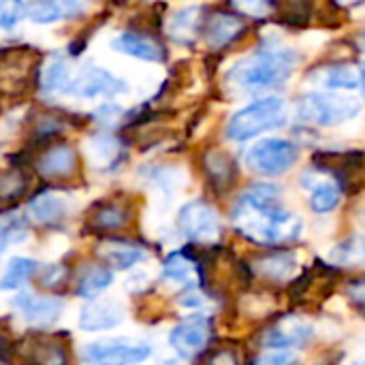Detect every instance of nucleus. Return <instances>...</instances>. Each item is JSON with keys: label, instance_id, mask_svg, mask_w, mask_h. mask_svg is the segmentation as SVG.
<instances>
[{"label": "nucleus", "instance_id": "5701e85b", "mask_svg": "<svg viewBox=\"0 0 365 365\" xmlns=\"http://www.w3.org/2000/svg\"><path fill=\"white\" fill-rule=\"evenodd\" d=\"M163 274L167 280H173L178 284H190L195 287V282L201 278V269L197 265V261L192 257H188L186 252H175L165 261Z\"/></svg>", "mask_w": 365, "mask_h": 365}, {"label": "nucleus", "instance_id": "9b49d317", "mask_svg": "<svg viewBox=\"0 0 365 365\" xmlns=\"http://www.w3.org/2000/svg\"><path fill=\"white\" fill-rule=\"evenodd\" d=\"M244 32H246V21L242 19V15L229 11L214 13L203 26V34L207 36V43L218 49L233 45L244 36Z\"/></svg>", "mask_w": 365, "mask_h": 365}, {"label": "nucleus", "instance_id": "4be33fe9", "mask_svg": "<svg viewBox=\"0 0 365 365\" xmlns=\"http://www.w3.org/2000/svg\"><path fill=\"white\" fill-rule=\"evenodd\" d=\"M201 11H203L201 6H186V9L178 11L171 17L169 34L180 43H190L192 38H197V34L203 32V26H205Z\"/></svg>", "mask_w": 365, "mask_h": 365}, {"label": "nucleus", "instance_id": "a211bd4d", "mask_svg": "<svg viewBox=\"0 0 365 365\" xmlns=\"http://www.w3.org/2000/svg\"><path fill=\"white\" fill-rule=\"evenodd\" d=\"M86 6L81 2H71V0H62V2H32V4H24V15L36 24H53L58 19H68L75 17L83 11Z\"/></svg>", "mask_w": 365, "mask_h": 365}, {"label": "nucleus", "instance_id": "bb28decb", "mask_svg": "<svg viewBox=\"0 0 365 365\" xmlns=\"http://www.w3.org/2000/svg\"><path fill=\"white\" fill-rule=\"evenodd\" d=\"M331 259L338 261V263H349V265H355V263H364L365 261V237H349L344 242H340L334 252H331Z\"/></svg>", "mask_w": 365, "mask_h": 365}, {"label": "nucleus", "instance_id": "393cba45", "mask_svg": "<svg viewBox=\"0 0 365 365\" xmlns=\"http://www.w3.org/2000/svg\"><path fill=\"white\" fill-rule=\"evenodd\" d=\"M205 169H207L212 184H216L220 190L229 188L235 180V167L225 152H210L205 158Z\"/></svg>", "mask_w": 365, "mask_h": 365}, {"label": "nucleus", "instance_id": "aec40b11", "mask_svg": "<svg viewBox=\"0 0 365 365\" xmlns=\"http://www.w3.org/2000/svg\"><path fill=\"white\" fill-rule=\"evenodd\" d=\"M98 257L111 267V269H128L145 259V252L133 244L126 242H103L98 246Z\"/></svg>", "mask_w": 365, "mask_h": 365}, {"label": "nucleus", "instance_id": "b1692460", "mask_svg": "<svg viewBox=\"0 0 365 365\" xmlns=\"http://www.w3.org/2000/svg\"><path fill=\"white\" fill-rule=\"evenodd\" d=\"M130 220V212L124 205L118 203H105L98 205L92 214V225L101 231H115V229H124Z\"/></svg>", "mask_w": 365, "mask_h": 365}, {"label": "nucleus", "instance_id": "9d476101", "mask_svg": "<svg viewBox=\"0 0 365 365\" xmlns=\"http://www.w3.org/2000/svg\"><path fill=\"white\" fill-rule=\"evenodd\" d=\"M64 92L83 96V98L113 96V94L126 92V83L122 79L113 77L109 71L92 66V68H81L77 75H73Z\"/></svg>", "mask_w": 365, "mask_h": 365}, {"label": "nucleus", "instance_id": "0eeeda50", "mask_svg": "<svg viewBox=\"0 0 365 365\" xmlns=\"http://www.w3.org/2000/svg\"><path fill=\"white\" fill-rule=\"evenodd\" d=\"M178 227L190 242L214 244L222 237V222L218 212L205 201L186 203L178 214Z\"/></svg>", "mask_w": 365, "mask_h": 365}, {"label": "nucleus", "instance_id": "473e14b6", "mask_svg": "<svg viewBox=\"0 0 365 365\" xmlns=\"http://www.w3.org/2000/svg\"><path fill=\"white\" fill-rule=\"evenodd\" d=\"M24 15V4L19 2H0V26L13 28Z\"/></svg>", "mask_w": 365, "mask_h": 365}, {"label": "nucleus", "instance_id": "6ab92c4d", "mask_svg": "<svg viewBox=\"0 0 365 365\" xmlns=\"http://www.w3.org/2000/svg\"><path fill=\"white\" fill-rule=\"evenodd\" d=\"M36 169L41 175H45L49 180L66 178V175L75 173V169H77V154L68 145H53L41 156Z\"/></svg>", "mask_w": 365, "mask_h": 365}, {"label": "nucleus", "instance_id": "39448f33", "mask_svg": "<svg viewBox=\"0 0 365 365\" xmlns=\"http://www.w3.org/2000/svg\"><path fill=\"white\" fill-rule=\"evenodd\" d=\"M299 160V148L291 139L267 137L252 143L244 152V165L250 173L261 178H278L291 171Z\"/></svg>", "mask_w": 365, "mask_h": 365}, {"label": "nucleus", "instance_id": "20e7f679", "mask_svg": "<svg viewBox=\"0 0 365 365\" xmlns=\"http://www.w3.org/2000/svg\"><path fill=\"white\" fill-rule=\"evenodd\" d=\"M361 111L359 101L344 96L340 92H325V90H314L304 94L297 101L295 113L302 122L312 124V126H340L353 118H357Z\"/></svg>", "mask_w": 365, "mask_h": 365}, {"label": "nucleus", "instance_id": "f03ea898", "mask_svg": "<svg viewBox=\"0 0 365 365\" xmlns=\"http://www.w3.org/2000/svg\"><path fill=\"white\" fill-rule=\"evenodd\" d=\"M299 64V53L280 43H265L237 60L229 73L227 83L237 94H265L282 88Z\"/></svg>", "mask_w": 365, "mask_h": 365}, {"label": "nucleus", "instance_id": "c756f323", "mask_svg": "<svg viewBox=\"0 0 365 365\" xmlns=\"http://www.w3.org/2000/svg\"><path fill=\"white\" fill-rule=\"evenodd\" d=\"M71 71H68V66L64 64V62H60V60H53L47 68H45V73H43V86H45V90H49V92H56V90H60V92H64L66 90V86H68V81H71Z\"/></svg>", "mask_w": 365, "mask_h": 365}, {"label": "nucleus", "instance_id": "7ed1b4c3", "mask_svg": "<svg viewBox=\"0 0 365 365\" xmlns=\"http://www.w3.org/2000/svg\"><path fill=\"white\" fill-rule=\"evenodd\" d=\"M287 120H289L287 101L280 96H263L235 111L225 126V135L229 141L244 143L257 139L267 130L284 126Z\"/></svg>", "mask_w": 365, "mask_h": 365}, {"label": "nucleus", "instance_id": "a878e982", "mask_svg": "<svg viewBox=\"0 0 365 365\" xmlns=\"http://www.w3.org/2000/svg\"><path fill=\"white\" fill-rule=\"evenodd\" d=\"M36 269V263L32 259H24V257H17L9 263V269L4 274V278L0 280V289H17L21 287Z\"/></svg>", "mask_w": 365, "mask_h": 365}, {"label": "nucleus", "instance_id": "1a4fd4ad", "mask_svg": "<svg viewBox=\"0 0 365 365\" xmlns=\"http://www.w3.org/2000/svg\"><path fill=\"white\" fill-rule=\"evenodd\" d=\"M212 342V325L205 317H192L175 325L169 334L171 349L182 359H192L201 355Z\"/></svg>", "mask_w": 365, "mask_h": 365}, {"label": "nucleus", "instance_id": "4468645a", "mask_svg": "<svg viewBox=\"0 0 365 365\" xmlns=\"http://www.w3.org/2000/svg\"><path fill=\"white\" fill-rule=\"evenodd\" d=\"M304 184H306V190H308V203H310L312 212L329 214L340 205L344 188L340 186V182L336 178L327 175V178H317L312 182L304 180Z\"/></svg>", "mask_w": 365, "mask_h": 365}, {"label": "nucleus", "instance_id": "c85d7f7f", "mask_svg": "<svg viewBox=\"0 0 365 365\" xmlns=\"http://www.w3.org/2000/svg\"><path fill=\"white\" fill-rule=\"evenodd\" d=\"M111 280H113V276H111L109 269L96 267V269H92L90 274L83 276V280L79 284V295L81 297H88V299L90 297H96L103 289H107L111 284Z\"/></svg>", "mask_w": 365, "mask_h": 365}, {"label": "nucleus", "instance_id": "c9c22d12", "mask_svg": "<svg viewBox=\"0 0 365 365\" xmlns=\"http://www.w3.org/2000/svg\"><path fill=\"white\" fill-rule=\"evenodd\" d=\"M17 229H19V225H17V222H13V220H9V222H0V252L9 246V242L15 237Z\"/></svg>", "mask_w": 365, "mask_h": 365}, {"label": "nucleus", "instance_id": "6e6552de", "mask_svg": "<svg viewBox=\"0 0 365 365\" xmlns=\"http://www.w3.org/2000/svg\"><path fill=\"white\" fill-rule=\"evenodd\" d=\"M152 355V349L143 342L105 340L92 342L83 349L81 357L90 365H139Z\"/></svg>", "mask_w": 365, "mask_h": 365}, {"label": "nucleus", "instance_id": "2eb2a0df", "mask_svg": "<svg viewBox=\"0 0 365 365\" xmlns=\"http://www.w3.org/2000/svg\"><path fill=\"white\" fill-rule=\"evenodd\" d=\"M250 267H252V274H257L265 280L284 282L297 274V259L293 252L280 250V252H272V255H263V257L255 259L250 263Z\"/></svg>", "mask_w": 365, "mask_h": 365}, {"label": "nucleus", "instance_id": "58836bf2", "mask_svg": "<svg viewBox=\"0 0 365 365\" xmlns=\"http://www.w3.org/2000/svg\"><path fill=\"white\" fill-rule=\"evenodd\" d=\"M351 365H365V357H364V359H357V361H353Z\"/></svg>", "mask_w": 365, "mask_h": 365}, {"label": "nucleus", "instance_id": "72a5a7b5", "mask_svg": "<svg viewBox=\"0 0 365 365\" xmlns=\"http://www.w3.org/2000/svg\"><path fill=\"white\" fill-rule=\"evenodd\" d=\"M207 365H242V353L233 346H225L210 357Z\"/></svg>", "mask_w": 365, "mask_h": 365}, {"label": "nucleus", "instance_id": "2f4dec72", "mask_svg": "<svg viewBox=\"0 0 365 365\" xmlns=\"http://www.w3.org/2000/svg\"><path fill=\"white\" fill-rule=\"evenodd\" d=\"M346 299L361 317H365V276H355L346 282Z\"/></svg>", "mask_w": 365, "mask_h": 365}, {"label": "nucleus", "instance_id": "dca6fc26", "mask_svg": "<svg viewBox=\"0 0 365 365\" xmlns=\"http://www.w3.org/2000/svg\"><path fill=\"white\" fill-rule=\"evenodd\" d=\"M113 47L122 53H128L133 58L145 60V62H163L165 60V47L141 32H124L113 41Z\"/></svg>", "mask_w": 365, "mask_h": 365}, {"label": "nucleus", "instance_id": "7c9ffc66", "mask_svg": "<svg viewBox=\"0 0 365 365\" xmlns=\"http://www.w3.org/2000/svg\"><path fill=\"white\" fill-rule=\"evenodd\" d=\"M32 361L34 365H68V355L60 344L45 342L36 346V351L32 353Z\"/></svg>", "mask_w": 365, "mask_h": 365}, {"label": "nucleus", "instance_id": "f704fd0d", "mask_svg": "<svg viewBox=\"0 0 365 365\" xmlns=\"http://www.w3.org/2000/svg\"><path fill=\"white\" fill-rule=\"evenodd\" d=\"M252 365H299V357L295 353H267L263 357H259Z\"/></svg>", "mask_w": 365, "mask_h": 365}, {"label": "nucleus", "instance_id": "ddd939ff", "mask_svg": "<svg viewBox=\"0 0 365 365\" xmlns=\"http://www.w3.org/2000/svg\"><path fill=\"white\" fill-rule=\"evenodd\" d=\"M13 306H17V310L30 325H51L62 312L60 299L38 297V295H30V293H21L13 302Z\"/></svg>", "mask_w": 365, "mask_h": 365}, {"label": "nucleus", "instance_id": "f8f14e48", "mask_svg": "<svg viewBox=\"0 0 365 365\" xmlns=\"http://www.w3.org/2000/svg\"><path fill=\"white\" fill-rule=\"evenodd\" d=\"M308 79L319 86L325 88V92H338V90H355L359 88V73L344 62H329V64H321L317 68H312L308 73Z\"/></svg>", "mask_w": 365, "mask_h": 365}, {"label": "nucleus", "instance_id": "f257e3e1", "mask_svg": "<svg viewBox=\"0 0 365 365\" xmlns=\"http://www.w3.org/2000/svg\"><path fill=\"white\" fill-rule=\"evenodd\" d=\"M233 227L252 244L284 246L297 242L302 235V220L280 199L278 186L257 184L250 186L231 210Z\"/></svg>", "mask_w": 365, "mask_h": 365}, {"label": "nucleus", "instance_id": "e433bc0d", "mask_svg": "<svg viewBox=\"0 0 365 365\" xmlns=\"http://www.w3.org/2000/svg\"><path fill=\"white\" fill-rule=\"evenodd\" d=\"M359 88H361V92H364V98H365V62L361 64V68H359Z\"/></svg>", "mask_w": 365, "mask_h": 365}, {"label": "nucleus", "instance_id": "4c0bfd02", "mask_svg": "<svg viewBox=\"0 0 365 365\" xmlns=\"http://www.w3.org/2000/svg\"><path fill=\"white\" fill-rule=\"evenodd\" d=\"M359 45H361V49L365 51V30L359 34Z\"/></svg>", "mask_w": 365, "mask_h": 365}, {"label": "nucleus", "instance_id": "423d86ee", "mask_svg": "<svg viewBox=\"0 0 365 365\" xmlns=\"http://www.w3.org/2000/svg\"><path fill=\"white\" fill-rule=\"evenodd\" d=\"M314 340V327L297 314H287L278 323L265 327L259 336L263 349L276 353H291V349H306Z\"/></svg>", "mask_w": 365, "mask_h": 365}, {"label": "nucleus", "instance_id": "412c9836", "mask_svg": "<svg viewBox=\"0 0 365 365\" xmlns=\"http://www.w3.org/2000/svg\"><path fill=\"white\" fill-rule=\"evenodd\" d=\"M28 212L38 225H58L66 216V201L58 192H43L30 201Z\"/></svg>", "mask_w": 365, "mask_h": 365}, {"label": "nucleus", "instance_id": "f3484780", "mask_svg": "<svg viewBox=\"0 0 365 365\" xmlns=\"http://www.w3.org/2000/svg\"><path fill=\"white\" fill-rule=\"evenodd\" d=\"M124 312L115 302H98L90 304L79 314V327L83 331H103L113 329L118 323H122Z\"/></svg>", "mask_w": 365, "mask_h": 365}, {"label": "nucleus", "instance_id": "cd10ccee", "mask_svg": "<svg viewBox=\"0 0 365 365\" xmlns=\"http://www.w3.org/2000/svg\"><path fill=\"white\" fill-rule=\"evenodd\" d=\"M26 192V178L21 171L11 169L9 173L0 175V203H15Z\"/></svg>", "mask_w": 365, "mask_h": 365}]
</instances>
